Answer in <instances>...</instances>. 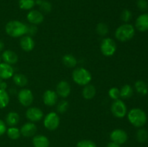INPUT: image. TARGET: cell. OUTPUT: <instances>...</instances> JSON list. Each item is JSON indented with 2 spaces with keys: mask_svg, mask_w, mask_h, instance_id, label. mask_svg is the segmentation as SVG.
I'll use <instances>...</instances> for the list:
<instances>
[{
  "mask_svg": "<svg viewBox=\"0 0 148 147\" xmlns=\"http://www.w3.org/2000/svg\"><path fill=\"white\" fill-rule=\"evenodd\" d=\"M1 56H0V63H1Z\"/></svg>",
  "mask_w": 148,
  "mask_h": 147,
  "instance_id": "43",
  "label": "cell"
},
{
  "mask_svg": "<svg viewBox=\"0 0 148 147\" xmlns=\"http://www.w3.org/2000/svg\"><path fill=\"white\" fill-rule=\"evenodd\" d=\"M101 50L105 56H112L116 50V42L111 37H106L101 43Z\"/></svg>",
  "mask_w": 148,
  "mask_h": 147,
  "instance_id": "5",
  "label": "cell"
},
{
  "mask_svg": "<svg viewBox=\"0 0 148 147\" xmlns=\"http://www.w3.org/2000/svg\"><path fill=\"white\" fill-rule=\"evenodd\" d=\"M128 120L132 125L137 128H142L147 122V115L140 108H133L129 112Z\"/></svg>",
  "mask_w": 148,
  "mask_h": 147,
  "instance_id": "2",
  "label": "cell"
},
{
  "mask_svg": "<svg viewBox=\"0 0 148 147\" xmlns=\"http://www.w3.org/2000/svg\"><path fill=\"white\" fill-rule=\"evenodd\" d=\"M96 31L98 34L101 36L106 35L108 33V27L106 23L100 22L98 23L96 27Z\"/></svg>",
  "mask_w": 148,
  "mask_h": 147,
  "instance_id": "31",
  "label": "cell"
},
{
  "mask_svg": "<svg viewBox=\"0 0 148 147\" xmlns=\"http://www.w3.org/2000/svg\"><path fill=\"white\" fill-rule=\"evenodd\" d=\"M33 144L34 147H49L50 141L45 135H37L33 137Z\"/></svg>",
  "mask_w": 148,
  "mask_h": 147,
  "instance_id": "19",
  "label": "cell"
},
{
  "mask_svg": "<svg viewBox=\"0 0 148 147\" xmlns=\"http://www.w3.org/2000/svg\"><path fill=\"white\" fill-rule=\"evenodd\" d=\"M107 147H121V145L111 141V143H109V144L107 145Z\"/></svg>",
  "mask_w": 148,
  "mask_h": 147,
  "instance_id": "39",
  "label": "cell"
},
{
  "mask_svg": "<svg viewBox=\"0 0 148 147\" xmlns=\"http://www.w3.org/2000/svg\"><path fill=\"white\" fill-rule=\"evenodd\" d=\"M36 131H37V127L33 122H26L20 128L21 135L24 137L33 136L36 134Z\"/></svg>",
  "mask_w": 148,
  "mask_h": 147,
  "instance_id": "14",
  "label": "cell"
},
{
  "mask_svg": "<svg viewBox=\"0 0 148 147\" xmlns=\"http://www.w3.org/2000/svg\"><path fill=\"white\" fill-rule=\"evenodd\" d=\"M36 5L35 0H19V7L24 10H30Z\"/></svg>",
  "mask_w": 148,
  "mask_h": 147,
  "instance_id": "29",
  "label": "cell"
},
{
  "mask_svg": "<svg viewBox=\"0 0 148 147\" xmlns=\"http://www.w3.org/2000/svg\"><path fill=\"white\" fill-rule=\"evenodd\" d=\"M1 58L4 61V63H7L10 65L14 64L18 61V56H17V53L11 50H6L3 51Z\"/></svg>",
  "mask_w": 148,
  "mask_h": 147,
  "instance_id": "17",
  "label": "cell"
},
{
  "mask_svg": "<svg viewBox=\"0 0 148 147\" xmlns=\"http://www.w3.org/2000/svg\"><path fill=\"white\" fill-rule=\"evenodd\" d=\"M36 4H38L40 7V10L41 12L43 13H49L51 11L52 6L49 1L46 0H36Z\"/></svg>",
  "mask_w": 148,
  "mask_h": 147,
  "instance_id": "26",
  "label": "cell"
},
{
  "mask_svg": "<svg viewBox=\"0 0 148 147\" xmlns=\"http://www.w3.org/2000/svg\"><path fill=\"white\" fill-rule=\"evenodd\" d=\"M20 103L24 107H28L33 103L34 97L31 90L28 89H22L17 95Z\"/></svg>",
  "mask_w": 148,
  "mask_h": 147,
  "instance_id": "8",
  "label": "cell"
},
{
  "mask_svg": "<svg viewBox=\"0 0 148 147\" xmlns=\"http://www.w3.org/2000/svg\"><path fill=\"white\" fill-rule=\"evenodd\" d=\"M6 124L9 126H15L20 121V115L16 112H10L6 116Z\"/></svg>",
  "mask_w": 148,
  "mask_h": 147,
  "instance_id": "21",
  "label": "cell"
},
{
  "mask_svg": "<svg viewBox=\"0 0 148 147\" xmlns=\"http://www.w3.org/2000/svg\"><path fill=\"white\" fill-rule=\"evenodd\" d=\"M7 87V83L3 81V82L1 83V84H0V89H4V90H6Z\"/></svg>",
  "mask_w": 148,
  "mask_h": 147,
  "instance_id": "40",
  "label": "cell"
},
{
  "mask_svg": "<svg viewBox=\"0 0 148 147\" xmlns=\"http://www.w3.org/2000/svg\"><path fill=\"white\" fill-rule=\"evenodd\" d=\"M135 27L141 32H145L148 30V14H140L137 18L135 22Z\"/></svg>",
  "mask_w": 148,
  "mask_h": 147,
  "instance_id": "16",
  "label": "cell"
},
{
  "mask_svg": "<svg viewBox=\"0 0 148 147\" xmlns=\"http://www.w3.org/2000/svg\"><path fill=\"white\" fill-rule=\"evenodd\" d=\"M133 95V89L130 84H125L120 89V97L123 99H129Z\"/></svg>",
  "mask_w": 148,
  "mask_h": 147,
  "instance_id": "25",
  "label": "cell"
},
{
  "mask_svg": "<svg viewBox=\"0 0 148 147\" xmlns=\"http://www.w3.org/2000/svg\"><path fill=\"white\" fill-rule=\"evenodd\" d=\"M14 75V69L12 65L7 63H0V78L8 79Z\"/></svg>",
  "mask_w": 148,
  "mask_h": 147,
  "instance_id": "15",
  "label": "cell"
},
{
  "mask_svg": "<svg viewBox=\"0 0 148 147\" xmlns=\"http://www.w3.org/2000/svg\"><path fill=\"white\" fill-rule=\"evenodd\" d=\"M4 43L2 40H0V52L4 50Z\"/></svg>",
  "mask_w": 148,
  "mask_h": 147,
  "instance_id": "41",
  "label": "cell"
},
{
  "mask_svg": "<svg viewBox=\"0 0 148 147\" xmlns=\"http://www.w3.org/2000/svg\"><path fill=\"white\" fill-rule=\"evenodd\" d=\"M10 102V95L4 89H0V109L6 108Z\"/></svg>",
  "mask_w": 148,
  "mask_h": 147,
  "instance_id": "27",
  "label": "cell"
},
{
  "mask_svg": "<svg viewBox=\"0 0 148 147\" xmlns=\"http://www.w3.org/2000/svg\"><path fill=\"white\" fill-rule=\"evenodd\" d=\"M7 136L12 140H17L21 135V133H20V130L19 128H16V127H10L8 129H7Z\"/></svg>",
  "mask_w": 148,
  "mask_h": 147,
  "instance_id": "28",
  "label": "cell"
},
{
  "mask_svg": "<svg viewBox=\"0 0 148 147\" xmlns=\"http://www.w3.org/2000/svg\"><path fill=\"white\" fill-rule=\"evenodd\" d=\"M26 118L30 122H38L42 120L43 117V112L40 108L37 107H31L29 108L26 111Z\"/></svg>",
  "mask_w": 148,
  "mask_h": 147,
  "instance_id": "10",
  "label": "cell"
},
{
  "mask_svg": "<svg viewBox=\"0 0 148 147\" xmlns=\"http://www.w3.org/2000/svg\"><path fill=\"white\" fill-rule=\"evenodd\" d=\"M58 99V95L55 91L48 90L45 91L43 95V101L44 104L47 106H53L56 104Z\"/></svg>",
  "mask_w": 148,
  "mask_h": 147,
  "instance_id": "12",
  "label": "cell"
},
{
  "mask_svg": "<svg viewBox=\"0 0 148 147\" xmlns=\"http://www.w3.org/2000/svg\"><path fill=\"white\" fill-rule=\"evenodd\" d=\"M38 31V28L36 25L35 24H30V25H27V33L28 34L29 36L35 35Z\"/></svg>",
  "mask_w": 148,
  "mask_h": 147,
  "instance_id": "37",
  "label": "cell"
},
{
  "mask_svg": "<svg viewBox=\"0 0 148 147\" xmlns=\"http://www.w3.org/2000/svg\"><path fill=\"white\" fill-rule=\"evenodd\" d=\"M27 20L30 24L37 25L43 22L44 16L43 13L38 10H30L27 14Z\"/></svg>",
  "mask_w": 148,
  "mask_h": 147,
  "instance_id": "11",
  "label": "cell"
},
{
  "mask_svg": "<svg viewBox=\"0 0 148 147\" xmlns=\"http://www.w3.org/2000/svg\"><path fill=\"white\" fill-rule=\"evenodd\" d=\"M77 147H97V146L90 140H82L77 143Z\"/></svg>",
  "mask_w": 148,
  "mask_h": 147,
  "instance_id": "35",
  "label": "cell"
},
{
  "mask_svg": "<svg viewBox=\"0 0 148 147\" xmlns=\"http://www.w3.org/2000/svg\"><path fill=\"white\" fill-rule=\"evenodd\" d=\"M111 110L114 116L119 118H122L127 114V105L121 99H116L111 104Z\"/></svg>",
  "mask_w": 148,
  "mask_h": 147,
  "instance_id": "7",
  "label": "cell"
},
{
  "mask_svg": "<svg viewBox=\"0 0 148 147\" xmlns=\"http://www.w3.org/2000/svg\"><path fill=\"white\" fill-rule=\"evenodd\" d=\"M5 31L10 37H22L27 34V25L19 20H12L6 24Z\"/></svg>",
  "mask_w": 148,
  "mask_h": 147,
  "instance_id": "1",
  "label": "cell"
},
{
  "mask_svg": "<svg viewBox=\"0 0 148 147\" xmlns=\"http://www.w3.org/2000/svg\"><path fill=\"white\" fill-rule=\"evenodd\" d=\"M72 79L78 85L85 86L91 82L92 75L90 72L85 68H76L72 72Z\"/></svg>",
  "mask_w": 148,
  "mask_h": 147,
  "instance_id": "4",
  "label": "cell"
},
{
  "mask_svg": "<svg viewBox=\"0 0 148 147\" xmlns=\"http://www.w3.org/2000/svg\"><path fill=\"white\" fill-rule=\"evenodd\" d=\"M63 63L68 68H74L77 63L76 58L72 54H66L62 57Z\"/></svg>",
  "mask_w": 148,
  "mask_h": 147,
  "instance_id": "22",
  "label": "cell"
},
{
  "mask_svg": "<svg viewBox=\"0 0 148 147\" xmlns=\"http://www.w3.org/2000/svg\"><path fill=\"white\" fill-rule=\"evenodd\" d=\"M56 94L63 98H66L70 95L71 87L69 84L66 81H61L56 85Z\"/></svg>",
  "mask_w": 148,
  "mask_h": 147,
  "instance_id": "13",
  "label": "cell"
},
{
  "mask_svg": "<svg viewBox=\"0 0 148 147\" xmlns=\"http://www.w3.org/2000/svg\"><path fill=\"white\" fill-rule=\"evenodd\" d=\"M96 94V89L93 85L88 84L84 86L82 89V96L86 99H91L95 97Z\"/></svg>",
  "mask_w": 148,
  "mask_h": 147,
  "instance_id": "20",
  "label": "cell"
},
{
  "mask_svg": "<svg viewBox=\"0 0 148 147\" xmlns=\"http://www.w3.org/2000/svg\"><path fill=\"white\" fill-rule=\"evenodd\" d=\"M108 95L114 100L119 99L120 97V90L116 87H112L108 91Z\"/></svg>",
  "mask_w": 148,
  "mask_h": 147,
  "instance_id": "34",
  "label": "cell"
},
{
  "mask_svg": "<svg viewBox=\"0 0 148 147\" xmlns=\"http://www.w3.org/2000/svg\"><path fill=\"white\" fill-rule=\"evenodd\" d=\"M134 86H135V89L140 95H146L148 92V88L147 84L145 82L142 80H138L135 82L134 84Z\"/></svg>",
  "mask_w": 148,
  "mask_h": 147,
  "instance_id": "24",
  "label": "cell"
},
{
  "mask_svg": "<svg viewBox=\"0 0 148 147\" xmlns=\"http://www.w3.org/2000/svg\"><path fill=\"white\" fill-rule=\"evenodd\" d=\"M110 138L112 142L121 145L127 142V139H128V135L124 130L115 129L110 134Z\"/></svg>",
  "mask_w": 148,
  "mask_h": 147,
  "instance_id": "9",
  "label": "cell"
},
{
  "mask_svg": "<svg viewBox=\"0 0 148 147\" xmlns=\"http://www.w3.org/2000/svg\"><path fill=\"white\" fill-rule=\"evenodd\" d=\"M137 140L140 143H145L147 141L148 139V133L144 128H140L137 131V134H136Z\"/></svg>",
  "mask_w": 148,
  "mask_h": 147,
  "instance_id": "30",
  "label": "cell"
},
{
  "mask_svg": "<svg viewBox=\"0 0 148 147\" xmlns=\"http://www.w3.org/2000/svg\"><path fill=\"white\" fill-rule=\"evenodd\" d=\"M20 47L24 51L30 52L34 48L35 42L31 36H23L20 41Z\"/></svg>",
  "mask_w": 148,
  "mask_h": 147,
  "instance_id": "18",
  "label": "cell"
},
{
  "mask_svg": "<svg viewBox=\"0 0 148 147\" xmlns=\"http://www.w3.org/2000/svg\"><path fill=\"white\" fill-rule=\"evenodd\" d=\"M132 17V14L131 11L129 10H124L121 14V19L123 22L125 23H127L131 20Z\"/></svg>",
  "mask_w": 148,
  "mask_h": 147,
  "instance_id": "33",
  "label": "cell"
},
{
  "mask_svg": "<svg viewBox=\"0 0 148 147\" xmlns=\"http://www.w3.org/2000/svg\"><path fill=\"white\" fill-rule=\"evenodd\" d=\"M135 34V30L132 24L125 23L120 25L115 33L116 38L121 42L130 40Z\"/></svg>",
  "mask_w": 148,
  "mask_h": 147,
  "instance_id": "3",
  "label": "cell"
},
{
  "mask_svg": "<svg viewBox=\"0 0 148 147\" xmlns=\"http://www.w3.org/2000/svg\"><path fill=\"white\" fill-rule=\"evenodd\" d=\"M12 77L14 83L19 86L23 87V86H26L27 82H28L27 78L22 74H15L13 75Z\"/></svg>",
  "mask_w": 148,
  "mask_h": 147,
  "instance_id": "23",
  "label": "cell"
},
{
  "mask_svg": "<svg viewBox=\"0 0 148 147\" xmlns=\"http://www.w3.org/2000/svg\"><path fill=\"white\" fill-rule=\"evenodd\" d=\"M137 6L140 11L145 12L148 9V2L147 0H137Z\"/></svg>",
  "mask_w": 148,
  "mask_h": 147,
  "instance_id": "36",
  "label": "cell"
},
{
  "mask_svg": "<svg viewBox=\"0 0 148 147\" xmlns=\"http://www.w3.org/2000/svg\"><path fill=\"white\" fill-rule=\"evenodd\" d=\"M60 123V118L58 114L55 112H51L45 116L43 124L46 128L49 131H54L59 127Z\"/></svg>",
  "mask_w": 148,
  "mask_h": 147,
  "instance_id": "6",
  "label": "cell"
},
{
  "mask_svg": "<svg viewBox=\"0 0 148 147\" xmlns=\"http://www.w3.org/2000/svg\"><path fill=\"white\" fill-rule=\"evenodd\" d=\"M69 108V103L66 100H62L57 104L56 109L59 113H64L66 112Z\"/></svg>",
  "mask_w": 148,
  "mask_h": 147,
  "instance_id": "32",
  "label": "cell"
},
{
  "mask_svg": "<svg viewBox=\"0 0 148 147\" xmlns=\"http://www.w3.org/2000/svg\"><path fill=\"white\" fill-rule=\"evenodd\" d=\"M6 131H7V125H6V123L2 120L0 119V136L4 135L6 133Z\"/></svg>",
  "mask_w": 148,
  "mask_h": 147,
  "instance_id": "38",
  "label": "cell"
},
{
  "mask_svg": "<svg viewBox=\"0 0 148 147\" xmlns=\"http://www.w3.org/2000/svg\"><path fill=\"white\" fill-rule=\"evenodd\" d=\"M3 82V79H1V78H0V84H1V82Z\"/></svg>",
  "mask_w": 148,
  "mask_h": 147,
  "instance_id": "42",
  "label": "cell"
}]
</instances>
